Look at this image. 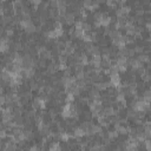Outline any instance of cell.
I'll list each match as a JSON object with an SVG mask.
<instances>
[{
  "label": "cell",
  "instance_id": "obj_1",
  "mask_svg": "<svg viewBox=\"0 0 151 151\" xmlns=\"http://www.w3.org/2000/svg\"><path fill=\"white\" fill-rule=\"evenodd\" d=\"M61 116L64 118L76 117V116H77V109H76L71 103H66V105H64V107H63Z\"/></svg>",
  "mask_w": 151,
  "mask_h": 151
},
{
  "label": "cell",
  "instance_id": "obj_2",
  "mask_svg": "<svg viewBox=\"0 0 151 151\" xmlns=\"http://www.w3.org/2000/svg\"><path fill=\"white\" fill-rule=\"evenodd\" d=\"M20 26L26 31L27 33H33L35 32V26H34V24L31 21L30 18H25L20 21Z\"/></svg>",
  "mask_w": 151,
  "mask_h": 151
},
{
  "label": "cell",
  "instance_id": "obj_3",
  "mask_svg": "<svg viewBox=\"0 0 151 151\" xmlns=\"http://www.w3.org/2000/svg\"><path fill=\"white\" fill-rule=\"evenodd\" d=\"M110 85H112V86H119L120 85V77L118 76L117 72L111 73V76H110Z\"/></svg>",
  "mask_w": 151,
  "mask_h": 151
},
{
  "label": "cell",
  "instance_id": "obj_4",
  "mask_svg": "<svg viewBox=\"0 0 151 151\" xmlns=\"http://www.w3.org/2000/svg\"><path fill=\"white\" fill-rule=\"evenodd\" d=\"M90 64L95 67H99L100 65H102V57H100L98 53L97 54H92V59L90 61Z\"/></svg>",
  "mask_w": 151,
  "mask_h": 151
},
{
  "label": "cell",
  "instance_id": "obj_5",
  "mask_svg": "<svg viewBox=\"0 0 151 151\" xmlns=\"http://www.w3.org/2000/svg\"><path fill=\"white\" fill-rule=\"evenodd\" d=\"M129 12H130L129 7H120L119 10H117V16H118L119 19H123L129 14Z\"/></svg>",
  "mask_w": 151,
  "mask_h": 151
},
{
  "label": "cell",
  "instance_id": "obj_6",
  "mask_svg": "<svg viewBox=\"0 0 151 151\" xmlns=\"http://www.w3.org/2000/svg\"><path fill=\"white\" fill-rule=\"evenodd\" d=\"M8 50V40L0 38V52H6Z\"/></svg>",
  "mask_w": 151,
  "mask_h": 151
},
{
  "label": "cell",
  "instance_id": "obj_7",
  "mask_svg": "<svg viewBox=\"0 0 151 151\" xmlns=\"http://www.w3.org/2000/svg\"><path fill=\"white\" fill-rule=\"evenodd\" d=\"M116 131L118 132V133H123V135H125V133H128V131H129V129L125 127V125H123V124H116Z\"/></svg>",
  "mask_w": 151,
  "mask_h": 151
},
{
  "label": "cell",
  "instance_id": "obj_8",
  "mask_svg": "<svg viewBox=\"0 0 151 151\" xmlns=\"http://www.w3.org/2000/svg\"><path fill=\"white\" fill-rule=\"evenodd\" d=\"M74 136H76V137H84V136H86V131L84 130L83 127L77 128V129L74 130Z\"/></svg>",
  "mask_w": 151,
  "mask_h": 151
},
{
  "label": "cell",
  "instance_id": "obj_9",
  "mask_svg": "<svg viewBox=\"0 0 151 151\" xmlns=\"http://www.w3.org/2000/svg\"><path fill=\"white\" fill-rule=\"evenodd\" d=\"M64 20L66 24H72L74 21V16L73 13H65L64 14Z\"/></svg>",
  "mask_w": 151,
  "mask_h": 151
},
{
  "label": "cell",
  "instance_id": "obj_10",
  "mask_svg": "<svg viewBox=\"0 0 151 151\" xmlns=\"http://www.w3.org/2000/svg\"><path fill=\"white\" fill-rule=\"evenodd\" d=\"M60 137H61L63 142H67V141H69V138H70V135H69V133H66V132H61Z\"/></svg>",
  "mask_w": 151,
  "mask_h": 151
},
{
  "label": "cell",
  "instance_id": "obj_11",
  "mask_svg": "<svg viewBox=\"0 0 151 151\" xmlns=\"http://www.w3.org/2000/svg\"><path fill=\"white\" fill-rule=\"evenodd\" d=\"M118 136V132L115 130V131H110L109 132V138H110V139H112V138H116Z\"/></svg>",
  "mask_w": 151,
  "mask_h": 151
},
{
  "label": "cell",
  "instance_id": "obj_12",
  "mask_svg": "<svg viewBox=\"0 0 151 151\" xmlns=\"http://www.w3.org/2000/svg\"><path fill=\"white\" fill-rule=\"evenodd\" d=\"M50 149H51V150H56V149H58V150H59V149H60V146H59V144L56 142V143H53L51 146H50Z\"/></svg>",
  "mask_w": 151,
  "mask_h": 151
},
{
  "label": "cell",
  "instance_id": "obj_13",
  "mask_svg": "<svg viewBox=\"0 0 151 151\" xmlns=\"http://www.w3.org/2000/svg\"><path fill=\"white\" fill-rule=\"evenodd\" d=\"M6 34H7L8 37H11L12 34H13V30H12V29H7V30H6Z\"/></svg>",
  "mask_w": 151,
  "mask_h": 151
},
{
  "label": "cell",
  "instance_id": "obj_14",
  "mask_svg": "<svg viewBox=\"0 0 151 151\" xmlns=\"http://www.w3.org/2000/svg\"><path fill=\"white\" fill-rule=\"evenodd\" d=\"M31 1H32V3H33L35 6H38V5H39V4L41 3V0H31Z\"/></svg>",
  "mask_w": 151,
  "mask_h": 151
},
{
  "label": "cell",
  "instance_id": "obj_15",
  "mask_svg": "<svg viewBox=\"0 0 151 151\" xmlns=\"http://www.w3.org/2000/svg\"><path fill=\"white\" fill-rule=\"evenodd\" d=\"M0 137H1V138H5V137H6V131H4V130L0 131Z\"/></svg>",
  "mask_w": 151,
  "mask_h": 151
}]
</instances>
